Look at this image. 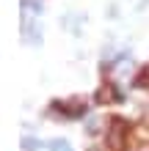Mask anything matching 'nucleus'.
I'll return each instance as SVG.
<instances>
[{"label":"nucleus","instance_id":"obj_4","mask_svg":"<svg viewBox=\"0 0 149 151\" xmlns=\"http://www.w3.org/2000/svg\"><path fill=\"white\" fill-rule=\"evenodd\" d=\"M22 148L25 151H33V148H41V143H39V140H33V137H25L22 140Z\"/></svg>","mask_w":149,"mask_h":151},{"label":"nucleus","instance_id":"obj_3","mask_svg":"<svg viewBox=\"0 0 149 151\" xmlns=\"http://www.w3.org/2000/svg\"><path fill=\"white\" fill-rule=\"evenodd\" d=\"M22 8H31L33 14H41V3H36V0H22Z\"/></svg>","mask_w":149,"mask_h":151},{"label":"nucleus","instance_id":"obj_2","mask_svg":"<svg viewBox=\"0 0 149 151\" xmlns=\"http://www.w3.org/2000/svg\"><path fill=\"white\" fill-rule=\"evenodd\" d=\"M47 148H50V151H72V146H69L66 140H50Z\"/></svg>","mask_w":149,"mask_h":151},{"label":"nucleus","instance_id":"obj_1","mask_svg":"<svg viewBox=\"0 0 149 151\" xmlns=\"http://www.w3.org/2000/svg\"><path fill=\"white\" fill-rule=\"evenodd\" d=\"M97 96H100V102H116L119 99V93H116V88H113V85H102Z\"/></svg>","mask_w":149,"mask_h":151}]
</instances>
